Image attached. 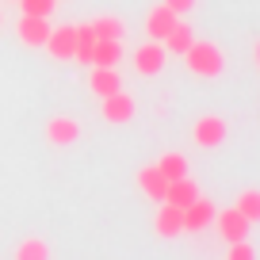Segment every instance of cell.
<instances>
[{
  "mask_svg": "<svg viewBox=\"0 0 260 260\" xmlns=\"http://www.w3.org/2000/svg\"><path fill=\"white\" fill-rule=\"evenodd\" d=\"M46 138L54 142V146H73V142L81 138V122L69 119V115H54V119L46 122Z\"/></svg>",
  "mask_w": 260,
  "mask_h": 260,
  "instance_id": "cell-9",
  "label": "cell"
},
{
  "mask_svg": "<svg viewBox=\"0 0 260 260\" xmlns=\"http://www.w3.org/2000/svg\"><path fill=\"white\" fill-rule=\"evenodd\" d=\"M199 195V187H195V180H187V176H180V180H169V191H165V199L169 203H176V207H187Z\"/></svg>",
  "mask_w": 260,
  "mask_h": 260,
  "instance_id": "cell-17",
  "label": "cell"
},
{
  "mask_svg": "<svg viewBox=\"0 0 260 260\" xmlns=\"http://www.w3.org/2000/svg\"><path fill=\"white\" fill-rule=\"evenodd\" d=\"M252 61H256V69H260V39L252 42Z\"/></svg>",
  "mask_w": 260,
  "mask_h": 260,
  "instance_id": "cell-25",
  "label": "cell"
},
{
  "mask_svg": "<svg viewBox=\"0 0 260 260\" xmlns=\"http://www.w3.org/2000/svg\"><path fill=\"white\" fill-rule=\"evenodd\" d=\"M19 8L27 12V16H54V8H57V0H19Z\"/></svg>",
  "mask_w": 260,
  "mask_h": 260,
  "instance_id": "cell-22",
  "label": "cell"
},
{
  "mask_svg": "<svg viewBox=\"0 0 260 260\" xmlns=\"http://www.w3.org/2000/svg\"><path fill=\"white\" fill-rule=\"evenodd\" d=\"M234 207H237V211H241L249 222H260V191H256V187L241 191V195H237V203H234Z\"/></svg>",
  "mask_w": 260,
  "mask_h": 260,
  "instance_id": "cell-20",
  "label": "cell"
},
{
  "mask_svg": "<svg viewBox=\"0 0 260 260\" xmlns=\"http://www.w3.org/2000/svg\"><path fill=\"white\" fill-rule=\"evenodd\" d=\"M161 42H165V50H169V54H176V57H180V54H184V50L195 42V31H191L187 23H180V19H176V27H172V31L165 35Z\"/></svg>",
  "mask_w": 260,
  "mask_h": 260,
  "instance_id": "cell-15",
  "label": "cell"
},
{
  "mask_svg": "<svg viewBox=\"0 0 260 260\" xmlns=\"http://www.w3.org/2000/svg\"><path fill=\"white\" fill-rule=\"evenodd\" d=\"M73 42H77V23L50 27L46 50H50V57H57V61H73Z\"/></svg>",
  "mask_w": 260,
  "mask_h": 260,
  "instance_id": "cell-7",
  "label": "cell"
},
{
  "mask_svg": "<svg viewBox=\"0 0 260 260\" xmlns=\"http://www.w3.org/2000/svg\"><path fill=\"white\" fill-rule=\"evenodd\" d=\"M88 88L96 92L100 100H104V96H111L115 88H122L119 73H115V65H96V69H92V77H88Z\"/></svg>",
  "mask_w": 260,
  "mask_h": 260,
  "instance_id": "cell-12",
  "label": "cell"
},
{
  "mask_svg": "<svg viewBox=\"0 0 260 260\" xmlns=\"http://www.w3.org/2000/svg\"><path fill=\"white\" fill-rule=\"evenodd\" d=\"M191 138H195V146H203V149L222 146V142H226V119H222V115H203V119H195Z\"/></svg>",
  "mask_w": 260,
  "mask_h": 260,
  "instance_id": "cell-3",
  "label": "cell"
},
{
  "mask_svg": "<svg viewBox=\"0 0 260 260\" xmlns=\"http://www.w3.org/2000/svg\"><path fill=\"white\" fill-rule=\"evenodd\" d=\"M214 211H218V207H214L207 195H195L191 203L184 207V230L187 234H203V230L214 222Z\"/></svg>",
  "mask_w": 260,
  "mask_h": 260,
  "instance_id": "cell-4",
  "label": "cell"
},
{
  "mask_svg": "<svg viewBox=\"0 0 260 260\" xmlns=\"http://www.w3.org/2000/svg\"><path fill=\"white\" fill-rule=\"evenodd\" d=\"M226 256H230V260H252L256 252H252V245H245V241H230Z\"/></svg>",
  "mask_w": 260,
  "mask_h": 260,
  "instance_id": "cell-23",
  "label": "cell"
},
{
  "mask_svg": "<svg viewBox=\"0 0 260 260\" xmlns=\"http://www.w3.org/2000/svg\"><path fill=\"white\" fill-rule=\"evenodd\" d=\"M119 57H122V39H96L92 65H119Z\"/></svg>",
  "mask_w": 260,
  "mask_h": 260,
  "instance_id": "cell-16",
  "label": "cell"
},
{
  "mask_svg": "<svg viewBox=\"0 0 260 260\" xmlns=\"http://www.w3.org/2000/svg\"><path fill=\"white\" fill-rule=\"evenodd\" d=\"M0 23H4V16H0Z\"/></svg>",
  "mask_w": 260,
  "mask_h": 260,
  "instance_id": "cell-26",
  "label": "cell"
},
{
  "mask_svg": "<svg viewBox=\"0 0 260 260\" xmlns=\"http://www.w3.org/2000/svg\"><path fill=\"white\" fill-rule=\"evenodd\" d=\"M92 31H96V39H122V19L119 16H100V19H92Z\"/></svg>",
  "mask_w": 260,
  "mask_h": 260,
  "instance_id": "cell-19",
  "label": "cell"
},
{
  "mask_svg": "<svg viewBox=\"0 0 260 260\" xmlns=\"http://www.w3.org/2000/svg\"><path fill=\"white\" fill-rule=\"evenodd\" d=\"M16 35H19V42H27V46H46V39H50V19L46 16H19V23H16Z\"/></svg>",
  "mask_w": 260,
  "mask_h": 260,
  "instance_id": "cell-6",
  "label": "cell"
},
{
  "mask_svg": "<svg viewBox=\"0 0 260 260\" xmlns=\"http://www.w3.org/2000/svg\"><path fill=\"white\" fill-rule=\"evenodd\" d=\"M180 57L187 61V69H191L195 77H218L222 69H226V54H222V46L211 42V39H195Z\"/></svg>",
  "mask_w": 260,
  "mask_h": 260,
  "instance_id": "cell-1",
  "label": "cell"
},
{
  "mask_svg": "<svg viewBox=\"0 0 260 260\" xmlns=\"http://www.w3.org/2000/svg\"><path fill=\"white\" fill-rule=\"evenodd\" d=\"M92 50H96V31H92V23H77L73 61H81V65H92Z\"/></svg>",
  "mask_w": 260,
  "mask_h": 260,
  "instance_id": "cell-14",
  "label": "cell"
},
{
  "mask_svg": "<svg viewBox=\"0 0 260 260\" xmlns=\"http://www.w3.org/2000/svg\"><path fill=\"white\" fill-rule=\"evenodd\" d=\"M157 169H161V176L165 180H180V176H187V161H184V153H161V161H157Z\"/></svg>",
  "mask_w": 260,
  "mask_h": 260,
  "instance_id": "cell-18",
  "label": "cell"
},
{
  "mask_svg": "<svg viewBox=\"0 0 260 260\" xmlns=\"http://www.w3.org/2000/svg\"><path fill=\"white\" fill-rule=\"evenodd\" d=\"M104 119L107 122H130L134 119V96L122 88H115L111 96H104Z\"/></svg>",
  "mask_w": 260,
  "mask_h": 260,
  "instance_id": "cell-8",
  "label": "cell"
},
{
  "mask_svg": "<svg viewBox=\"0 0 260 260\" xmlns=\"http://www.w3.org/2000/svg\"><path fill=\"white\" fill-rule=\"evenodd\" d=\"M16 256H19V260H46V256H50V245L39 241V237H27V241L16 249Z\"/></svg>",
  "mask_w": 260,
  "mask_h": 260,
  "instance_id": "cell-21",
  "label": "cell"
},
{
  "mask_svg": "<svg viewBox=\"0 0 260 260\" xmlns=\"http://www.w3.org/2000/svg\"><path fill=\"white\" fill-rule=\"evenodd\" d=\"M214 222H218V234L222 241H245L249 237V226L252 222L245 218L237 207H226V211H214Z\"/></svg>",
  "mask_w": 260,
  "mask_h": 260,
  "instance_id": "cell-5",
  "label": "cell"
},
{
  "mask_svg": "<svg viewBox=\"0 0 260 260\" xmlns=\"http://www.w3.org/2000/svg\"><path fill=\"white\" fill-rule=\"evenodd\" d=\"M165 4H169L176 16H184V12H191V8H195V0H165Z\"/></svg>",
  "mask_w": 260,
  "mask_h": 260,
  "instance_id": "cell-24",
  "label": "cell"
},
{
  "mask_svg": "<svg viewBox=\"0 0 260 260\" xmlns=\"http://www.w3.org/2000/svg\"><path fill=\"white\" fill-rule=\"evenodd\" d=\"M176 19H180V16L169 8V4H157V8L146 16V35H149V39H157V42H161L165 35H169L172 27H176Z\"/></svg>",
  "mask_w": 260,
  "mask_h": 260,
  "instance_id": "cell-11",
  "label": "cell"
},
{
  "mask_svg": "<svg viewBox=\"0 0 260 260\" xmlns=\"http://www.w3.org/2000/svg\"><path fill=\"white\" fill-rule=\"evenodd\" d=\"M138 187L149 195V199H157V203H165V191H169V180L161 176V169L157 165H149V169H138Z\"/></svg>",
  "mask_w": 260,
  "mask_h": 260,
  "instance_id": "cell-13",
  "label": "cell"
},
{
  "mask_svg": "<svg viewBox=\"0 0 260 260\" xmlns=\"http://www.w3.org/2000/svg\"><path fill=\"white\" fill-rule=\"evenodd\" d=\"M153 230L161 237H176L180 230H184V207H176V203L165 199V207L157 211V218H153Z\"/></svg>",
  "mask_w": 260,
  "mask_h": 260,
  "instance_id": "cell-10",
  "label": "cell"
},
{
  "mask_svg": "<svg viewBox=\"0 0 260 260\" xmlns=\"http://www.w3.org/2000/svg\"><path fill=\"white\" fill-rule=\"evenodd\" d=\"M165 61H169V50H165V42H157V39L142 42V46L134 50V69H138V77H157L165 69Z\"/></svg>",
  "mask_w": 260,
  "mask_h": 260,
  "instance_id": "cell-2",
  "label": "cell"
}]
</instances>
